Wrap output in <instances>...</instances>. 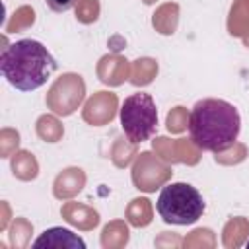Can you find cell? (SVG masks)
I'll return each mask as SVG.
<instances>
[{
    "instance_id": "1",
    "label": "cell",
    "mask_w": 249,
    "mask_h": 249,
    "mask_svg": "<svg viewBox=\"0 0 249 249\" xmlns=\"http://www.w3.org/2000/svg\"><path fill=\"white\" fill-rule=\"evenodd\" d=\"M189 136L198 150L226 152L230 150L241 130L239 111L224 99H200L189 113Z\"/></svg>"
},
{
    "instance_id": "2",
    "label": "cell",
    "mask_w": 249,
    "mask_h": 249,
    "mask_svg": "<svg viewBox=\"0 0 249 249\" xmlns=\"http://www.w3.org/2000/svg\"><path fill=\"white\" fill-rule=\"evenodd\" d=\"M56 70V60L47 47L35 39L10 43L0 56V72L6 82L19 91L39 89Z\"/></svg>"
},
{
    "instance_id": "3",
    "label": "cell",
    "mask_w": 249,
    "mask_h": 249,
    "mask_svg": "<svg viewBox=\"0 0 249 249\" xmlns=\"http://www.w3.org/2000/svg\"><path fill=\"white\" fill-rule=\"evenodd\" d=\"M158 214L163 222L175 226H191L204 214L202 195L189 183H169L160 191L156 200Z\"/></svg>"
},
{
    "instance_id": "4",
    "label": "cell",
    "mask_w": 249,
    "mask_h": 249,
    "mask_svg": "<svg viewBox=\"0 0 249 249\" xmlns=\"http://www.w3.org/2000/svg\"><path fill=\"white\" fill-rule=\"evenodd\" d=\"M119 119H121L124 136L132 144L144 142L156 132V126H158L156 101L152 99L150 93L136 91L123 101Z\"/></svg>"
},
{
    "instance_id": "5",
    "label": "cell",
    "mask_w": 249,
    "mask_h": 249,
    "mask_svg": "<svg viewBox=\"0 0 249 249\" xmlns=\"http://www.w3.org/2000/svg\"><path fill=\"white\" fill-rule=\"evenodd\" d=\"M35 249H86V241L68 228H49L35 241Z\"/></svg>"
},
{
    "instance_id": "6",
    "label": "cell",
    "mask_w": 249,
    "mask_h": 249,
    "mask_svg": "<svg viewBox=\"0 0 249 249\" xmlns=\"http://www.w3.org/2000/svg\"><path fill=\"white\" fill-rule=\"evenodd\" d=\"M76 2L78 0H47L49 8L54 10V12H68L70 8L76 6Z\"/></svg>"
}]
</instances>
